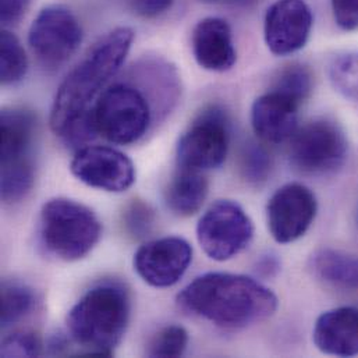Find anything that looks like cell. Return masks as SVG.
<instances>
[{"label": "cell", "instance_id": "6", "mask_svg": "<svg viewBox=\"0 0 358 358\" xmlns=\"http://www.w3.org/2000/svg\"><path fill=\"white\" fill-rule=\"evenodd\" d=\"M252 237V220L237 202L230 199H219L212 203L196 224L201 248L217 262L240 254L248 247Z\"/></svg>", "mask_w": 358, "mask_h": 358}, {"label": "cell", "instance_id": "24", "mask_svg": "<svg viewBox=\"0 0 358 358\" xmlns=\"http://www.w3.org/2000/svg\"><path fill=\"white\" fill-rule=\"evenodd\" d=\"M329 77L338 92L358 102V52L338 56L329 67Z\"/></svg>", "mask_w": 358, "mask_h": 358}, {"label": "cell", "instance_id": "31", "mask_svg": "<svg viewBox=\"0 0 358 358\" xmlns=\"http://www.w3.org/2000/svg\"><path fill=\"white\" fill-rule=\"evenodd\" d=\"M29 0H0V17L3 24L17 21L25 11Z\"/></svg>", "mask_w": 358, "mask_h": 358}, {"label": "cell", "instance_id": "11", "mask_svg": "<svg viewBox=\"0 0 358 358\" xmlns=\"http://www.w3.org/2000/svg\"><path fill=\"white\" fill-rule=\"evenodd\" d=\"M70 171L84 184L108 192H123L136 181L133 161L110 147L78 148L70 164Z\"/></svg>", "mask_w": 358, "mask_h": 358}, {"label": "cell", "instance_id": "2", "mask_svg": "<svg viewBox=\"0 0 358 358\" xmlns=\"http://www.w3.org/2000/svg\"><path fill=\"white\" fill-rule=\"evenodd\" d=\"M180 307L217 327L240 329L272 317L278 297L258 280L234 273L198 276L178 296Z\"/></svg>", "mask_w": 358, "mask_h": 358}, {"label": "cell", "instance_id": "14", "mask_svg": "<svg viewBox=\"0 0 358 358\" xmlns=\"http://www.w3.org/2000/svg\"><path fill=\"white\" fill-rule=\"evenodd\" d=\"M0 130V176L6 179L35 176L31 159L36 130L34 113L24 108L3 109Z\"/></svg>", "mask_w": 358, "mask_h": 358}, {"label": "cell", "instance_id": "28", "mask_svg": "<svg viewBox=\"0 0 358 358\" xmlns=\"http://www.w3.org/2000/svg\"><path fill=\"white\" fill-rule=\"evenodd\" d=\"M154 220V210L143 201L131 202L124 212V226L127 231L137 238H141L151 231Z\"/></svg>", "mask_w": 358, "mask_h": 358}, {"label": "cell", "instance_id": "18", "mask_svg": "<svg viewBox=\"0 0 358 358\" xmlns=\"http://www.w3.org/2000/svg\"><path fill=\"white\" fill-rule=\"evenodd\" d=\"M136 77L155 116L169 113L179 98V76L175 67L165 60H147L136 67Z\"/></svg>", "mask_w": 358, "mask_h": 358}, {"label": "cell", "instance_id": "7", "mask_svg": "<svg viewBox=\"0 0 358 358\" xmlns=\"http://www.w3.org/2000/svg\"><path fill=\"white\" fill-rule=\"evenodd\" d=\"M348 138L339 124L318 119L290 138V162L301 173L324 175L339 169L348 157Z\"/></svg>", "mask_w": 358, "mask_h": 358}, {"label": "cell", "instance_id": "15", "mask_svg": "<svg viewBox=\"0 0 358 358\" xmlns=\"http://www.w3.org/2000/svg\"><path fill=\"white\" fill-rule=\"evenodd\" d=\"M300 103L271 90L257 98L251 108V124L255 134L268 144L290 140L299 129Z\"/></svg>", "mask_w": 358, "mask_h": 358}, {"label": "cell", "instance_id": "32", "mask_svg": "<svg viewBox=\"0 0 358 358\" xmlns=\"http://www.w3.org/2000/svg\"><path fill=\"white\" fill-rule=\"evenodd\" d=\"M259 266L261 269L266 271V273H271L272 269H278V262L275 258H265L264 261H261Z\"/></svg>", "mask_w": 358, "mask_h": 358}, {"label": "cell", "instance_id": "12", "mask_svg": "<svg viewBox=\"0 0 358 358\" xmlns=\"http://www.w3.org/2000/svg\"><path fill=\"white\" fill-rule=\"evenodd\" d=\"M192 261V248L181 237H162L143 244L134 254V269L150 286H175Z\"/></svg>", "mask_w": 358, "mask_h": 358}, {"label": "cell", "instance_id": "23", "mask_svg": "<svg viewBox=\"0 0 358 358\" xmlns=\"http://www.w3.org/2000/svg\"><path fill=\"white\" fill-rule=\"evenodd\" d=\"M313 85V74L307 66L290 64L279 73L272 90L301 105L311 95Z\"/></svg>", "mask_w": 358, "mask_h": 358}, {"label": "cell", "instance_id": "21", "mask_svg": "<svg viewBox=\"0 0 358 358\" xmlns=\"http://www.w3.org/2000/svg\"><path fill=\"white\" fill-rule=\"evenodd\" d=\"M35 306V294L31 287L17 280L1 285V328L11 327L28 315Z\"/></svg>", "mask_w": 358, "mask_h": 358}, {"label": "cell", "instance_id": "13", "mask_svg": "<svg viewBox=\"0 0 358 358\" xmlns=\"http://www.w3.org/2000/svg\"><path fill=\"white\" fill-rule=\"evenodd\" d=\"M313 24L314 15L306 0H276L265 14V43L276 56L293 55L308 42Z\"/></svg>", "mask_w": 358, "mask_h": 358}, {"label": "cell", "instance_id": "1", "mask_svg": "<svg viewBox=\"0 0 358 358\" xmlns=\"http://www.w3.org/2000/svg\"><path fill=\"white\" fill-rule=\"evenodd\" d=\"M134 41V31L117 27L99 38L84 59L60 84L50 109V129L64 137L76 124L91 115L106 84L124 63Z\"/></svg>", "mask_w": 358, "mask_h": 358}, {"label": "cell", "instance_id": "19", "mask_svg": "<svg viewBox=\"0 0 358 358\" xmlns=\"http://www.w3.org/2000/svg\"><path fill=\"white\" fill-rule=\"evenodd\" d=\"M310 269L314 276L334 287L358 290V255L322 248L313 254Z\"/></svg>", "mask_w": 358, "mask_h": 358}, {"label": "cell", "instance_id": "27", "mask_svg": "<svg viewBox=\"0 0 358 358\" xmlns=\"http://www.w3.org/2000/svg\"><path fill=\"white\" fill-rule=\"evenodd\" d=\"M1 357H38L42 355V341L35 332H15L1 342Z\"/></svg>", "mask_w": 358, "mask_h": 358}, {"label": "cell", "instance_id": "22", "mask_svg": "<svg viewBox=\"0 0 358 358\" xmlns=\"http://www.w3.org/2000/svg\"><path fill=\"white\" fill-rule=\"evenodd\" d=\"M28 71V57L20 39L10 31L0 35V81L3 85L20 83Z\"/></svg>", "mask_w": 358, "mask_h": 358}, {"label": "cell", "instance_id": "8", "mask_svg": "<svg viewBox=\"0 0 358 358\" xmlns=\"http://www.w3.org/2000/svg\"><path fill=\"white\" fill-rule=\"evenodd\" d=\"M83 28L74 13L62 4L42 8L28 31V45L41 64L59 67L80 48Z\"/></svg>", "mask_w": 358, "mask_h": 358}, {"label": "cell", "instance_id": "25", "mask_svg": "<svg viewBox=\"0 0 358 358\" xmlns=\"http://www.w3.org/2000/svg\"><path fill=\"white\" fill-rule=\"evenodd\" d=\"M188 346V334L179 325L161 329L150 342L147 355L150 357H181Z\"/></svg>", "mask_w": 358, "mask_h": 358}, {"label": "cell", "instance_id": "17", "mask_svg": "<svg viewBox=\"0 0 358 358\" xmlns=\"http://www.w3.org/2000/svg\"><path fill=\"white\" fill-rule=\"evenodd\" d=\"M313 339L324 355L336 357L358 356V308L339 307L320 315Z\"/></svg>", "mask_w": 358, "mask_h": 358}, {"label": "cell", "instance_id": "3", "mask_svg": "<svg viewBox=\"0 0 358 358\" xmlns=\"http://www.w3.org/2000/svg\"><path fill=\"white\" fill-rule=\"evenodd\" d=\"M131 313L129 290L119 282L90 289L70 310L67 331L87 357H110L122 342Z\"/></svg>", "mask_w": 358, "mask_h": 358}, {"label": "cell", "instance_id": "5", "mask_svg": "<svg viewBox=\"0 0 358 358\" xmlns=\"http://www.w3.org/2000/svg\"><path fill=\"white\" fill-rule=\"evenodd\" d=\"M91 115L98 136L117 145L138 143L148 133L155 117L148 96L129 83L108 87Z\"/></svg>", "mask_w": 358, "mask_h": 358}, {"label": "cell", "instance_id": "26", "mask_svg": "<svg viewBox=\"0 0 358 358\" xmlns=\"http://www.w3.org/2000/svg\"><path fill=\"white\" fill-rule=\"evenodd\" d=\"M271 166H272L271 158L262 147L257 144H251L245 147L243 154L241 169H243L244 178L248 182L251 184L264 182L271 173Z\"/></svg>", "mask_w": 358, "mask_h": 358}, {"label": "cell", "instance_id": "16", "mask_svg": "<svg viewBox=\"0 0 358 358\" xmlns=\"http://www.w3.org/2000/svg\"><path fill=\"white\" fill-rule=\"evenodd\" d=\"M191 46L196 63L208 71H227L237 60L231 28L219 17H206L195 25Z\"/></svg>", "mask_w": 358, "mask_h": 358}, {"label": "cell", "instance_id": "29", "mask_svg": "<svg viewBox=\"0 0 358 358\" xmlns=\"http://www.w3.org/2000/svg\"><path fill=\"white\" fill-rule=\"evenodd\" d=\"M334 18L339 28L355 31L358 28V0H331Z\"/></svg>", "mask_w": 358, "mask_h": 358}, {"label": "cell", "instance_id": "9", "mask_svg": "<svg viewBox=\"0 0 358 358\" xmlns=\"http://www.w3.org/2000/svg\"><path fill=\"white\" fill-rule=\"evenodd\" d=\"M229 152V122L216 106L203 110L182 133L176 155L182 169L205 172L220 168Z\"/></svg>", "mask_w": 358, "mask_h": 358}, {"label": "cell", "instance_id": "20", "mask_svg": "<svg viewBox=\"0 0 358 358\" xmlns=\"http://www.w3.org/2000/svg\"><path fill=\"white\" fill-rule=\"evenodd\" d=\"M208 180L201 172L181 168L166 188V205L178 216L195 215L208 196Z\"/></svg>", "mask_w": 358, "mask_h": 358}, {"label": "cell", "instance_id": "4", "mask_svg": "<svg viewBox=\"0 0 358 358\" xmlns=\"http://www.w3.org/2000/svg\"><path fill=\"white\" fill-rule=\"evenodd\" d=\"M39 233L50 254L71 262L94 250L102 236V223L87 205L59 196L42 206Z\"/></svg>", "mask_w": 358, "mask_h": 358}, {"label": "cell", "instance_id": "30", "mask_svg": "<svg viewBox=\"0 0 358 358\" xmlns=\"http://www.w3.org/2000/svg\"><path fill=\"white\" fill-rule=\"evenodd\" d=\"M175 0H131L133 10L144 18H155L166 13Z\"/></svg>", "mask_w": 358, "mask_h": 358}, {"label": "cell", "instance_id": "10", "mask_svg": "<svg viewBox=\"0 0 358 358\" xmlns=\"http://www.w3.org/2000/svg\"><path fill=\"white\" fill-rule=\"evenodd\" d=\"M318 210L315 194L300 182H289L275 191L266 205L271 236L279 244L294 243L311 227Z\"/></svg>", "mask_w": 358, "mask_h": 358}]
</instances>
